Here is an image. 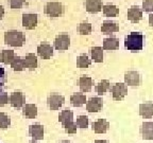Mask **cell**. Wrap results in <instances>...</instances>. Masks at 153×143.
Segmentation results:
<instances>
[{
	"label": "cell",
	"instance_id": "6da1fadb",
	"mask_svg": "<svg viewBox=\"0 0 153 143\" xmlns=\"http://www.w3.org/2000/svg\"><path fill=\"white\" fill-rule=\"evenodd\" d=\"M124 47L129 51L137 52L143 50V35L140 32H132L124 38Z\"/></svg>",
	"mask_w": 153,
	"mask_h": 143
},
{
	"label": "cell",
	"instance_id": "7a4b0ae2",
	"mask_svg": "<svg viewBox=\"0 0 153 143\" xmlns=\"http://www.w3.org/2000/svg\"><path fill=\"white\" fill-rule=\"evenodd\" d=\"M26 41V36L22 32L11 30L5 32L4 34V43L12 47H22Z\"/></svg>",
	"mask_w": 153,
	"mask_h": 143
},
{
	"label": "cell",
	"instance_id": "3957f363",
	"mask_svg": "<svg viewBox=\"0 0 153 143\" xmlns=\"http://www.w3.org/2000/svg\"><path fill=\"white\" fill-rule=\"evenodd\" d=\"M44 13L51 18L60 17L64 13V5L57 1H51L48 2L44 7Z\"/></svg>",
	"mask_w": 153,
	"mask_h": 143
},
{
	"label": "cell",
	"instance_id": "277c9868",
	"mask_svg": "<svg viewBox=\"0 0 153 143\" xmlns=\"http://www.w3.org/2000/svg\"><path fill=\"white\" fill-rule=\"evenodd\" d=\"M113 94V99L115 101H121L124 99V97L128 94V88L126 84L123 83H117L113 86L110 89Z\"/></svg>",
	"mask_w": 153,
	"mask_h": 143
},
{
	"label": "cell",
	"instance_id": "5b68a950",
	"mask_svg": "<svg viewBox=\"0 0 153 143\" xmlns=\"http://www.w3.org/2000/svg\"><path fill=\"white\" fill-rule=\"evenodd\" d=\"M70 47L69 34H60L54 39V48L59 51H65Z\"/></svg>",
	"mask_w": 153,
	"mask_h": 143
},
{
	"label": "cell",
	"instance_id": "8992f818",
	"mask_svg": "<svg viewBox=\"0 0 153 143\" xmlns=\"http://www.w3.org/2000/svg\"><path fill=\"white\" fill-rule=\"evenodd\" d=\"M48 106L51 110H57L60 109L65 103V98L63 95L56 94V93H52L48 97L47 99Z\"/></svg>",
	"mask_w": 153,
	"mask_h": 143
},
{
	"label": "cell",
	"instance_id": "52a82bcc",
	"mask_svg": "<svg viewBox=\"0 0 153 143\" xmlns=\"http://www.w3.org/2000/svg\"><path fill=\"white\" fill-rule=\"evenodd\" d=\"M128 19L133 24H137L143 19V10L138 5H132L128 11Z\"/></svg>",
	"mask_w": 153,
	"mask_h": 143
},
{
	"label": "cell",
	"instance_id": "ba28073f",
	"mask_svg": "<svg viewBox=\"0 0 153 143\" xmlns=\"http://www.w3.org/2000/svg\"><path fill=\"white\" fill-rule=\"evenodd\" d=\"M102 106H103V101L99 97L91 98L86 102V110L88 112H99L102 109Z\"/></svg>",
	"mask_w": 153,
	"mask_h": 143
},
{
	"label": "cell",
	"instance_id": "9c48e42d",
	"mask_svg": "<svg viewBox=\"0 0 153 143\" xmlns=\"http://www.w3.org/2000/svg\"><path fill=\"white\" fill-rule=\"evenodd\" d=\"M141 82L140 74L137 71H128L124 74V83L132 87L139 86Z\"/></svg>",
	"mask_w": 153,
	"mask_h": 143
},
{
	"label": "cell",
	"instance_id": "30bf717a",
	"mask_svg": "<svg viewBox=\"0 0 153 143\" xmlns=\"http://www.w3.org/2000/svg\"><path fill=\"white\" fill-rule=\"evenodd\" d=\"M9 101L12 107L20 108V107H22L25 105V103H26V98H25V95L22 94L20 91H16V92H13L12 94H11Z\"/></svg>",
	"mask_w": 153,
	"mask_h": 143
},
{
	"label": "cell",
	"instance_id": "8fae6325",
	"mask_svg": "<svg viewBox=\"0 0 153 143\" xmlns=\"http://www.w3.org/2000/svg\"><path fill=\"white\" fill-rule=\"evenodd\" d=\"M38 21V16L36 14H24L22 15V26L27 30H33L36 28Z\"/></svg>",
	"mask_w": 153,
	"mask_h": 143
},
{
	"label": "cell",
	"instance_id": "7c38bea8",
	"mask_svg": "<svg viewBox=\"0 0 153 143\" xmlns=\"http://www.w3.org/2000/svg\"><path fill=\"white\" fill-rule=\"evenodd\" d=\"M37 54L43 60H49L53 55V47L47 43H43L37 47Z\"/></svg>",
	"mask_w": 153,
	"mask_h": 143
},
{
	"label": "cell",
	"instance_id": "4fadbf2b",
	"mask_svg": "<svg viewBox=\"0 0 153 143\" xmlns=\"http://www.w3.org/2000/svg\"><path fill=\"white\" fill-rule=\"evenodd\" d=\"M85 9L91 14L99 13L102 10V0H85Z\"/></svg>",
	"mask_w": 153,
	"mask_h": 143
},
{
	"label": "cell",
	"instance_id": "5bb4252c",
	"mask_svg": "<svg viewBox=\"0 0 153 143\" xmlns=\"http://www.w3.org/2000/svg\"><path fill=\"white\" fill-rule=\"evenodd\" d=\"M140 133L145 140H153V122H143L140 127Z\"/></svg>",
	"mask_w": 153,
	"mask_h": 143
},
{
	"label": "cell",
	"instance_id": "9a60e30c",
	"mask_svg": "<svg viewBox=\"0 0 153 143\" xmlns=\"http://www.w3.org/2000/svg\"><path fill=\"white\" fill-rule=\"evenodd\" d=\"M29 133L34 140H43L44 139V127L41 124H33L29 127Z\"/></svg>",
	"mask_w": 153,
	"mask_h": 143
},
{
	"label": "cell",
	"instance_id": "2e32d148",
	"mask_svg": "<svg viewBox=\"0 0 153 143\" xmlns=\"http://www.w3.org/2000/svg\"><path fill=\"white\" fill-rule=\"evenodd\" d=\"M91 126H93V130L96 133H105L108 130L110 123L105 119H99L98 121L93 122Z\"/></svg>",
	"mask_w": 153,
	"mask_h": 143
},
{
	"label": "cell",
	"instance_id": "e0dca14e",
	"mask_svg": "<svg viewBox=\"0 0 153 143\" xmlns=\"http://www.w3.org/2000/svg\"><path fill=\"white\" fill-rule=\"evenodd\" d=\"M139 114L143 119H150L153 117V103L146 102L139 105Z\"/></svg>",
	"mask_w": 153,
	"mask_h": 143
},
{
	"label": "cell",
	"instance_id": "ac0fdd59",
	"mask_svg": "<svg viewBox=\"0 0 153 143\" xmlns=\"http://www.w3.org/2000/svg\"><path fill=\"white\" fill-rule=\"evenodd\" d=\"M22 60H24L25 68H28L31 71H33V70H35L37 68V57L33 53H29L28 55L22 57Z\"/></svg>",
	"mask_w": 153,
	"mask_h": 143
},
{
	"label": "cell",
	"instance_id": "d6986e66",
	"mask_svg": "<svg viewBox=\"0 0 153 143\" xmlns=\"http://www.w3.org/2000/svg\"><path fill=\"white\" fill-rule=\"evenodd\" d=\"M118 31H119L118 24L114 21H111V20H105L101 26V32L103 34H112Z\"/></svg>",
	"mask_w": 153,
	"mask_h": 143
},
{
	"label": "cell",
	"instance_id": "ffe728a7",
	"mask_svg": "<svg viewBox=\"0 0 153 143\" xmlns=\"http://www.w3.org/2000/svg\"><path fill=\"white\" fill-rule=\"evenodd\" d=\"M93 84V79L89 77V76H81L79 80V86L82 92H88V91H91Z\"/></svg>",
	"mask_w": 153,
	"mask_h": 143
},
{
	"label": "cell",
	"instance_id": "44dd1931",
	"mask_svg": "<svg viewBox=\"0 0 153 143\" xmlns=\"http://www.w3.org/2000/svg\"><path fill=\"white\" fill-rule=\"evenodd\" d=\"M22 114L29 119H34L37 116V107L34 104H26L22 106Z\"/></svg>",
	"mask_w": 153,
	"mask_h": 143
},
{
	"label": "cell",
	"instance_id": "7402d4cb",
	"mask_svg": "<svg viewBox=\"0 0 153 143\" xmlns=\"http://www.w3.org/2000/svg\"><path fill=\"white\" fill-rule=\"evenodd\" d=\"M70 103L74 107H81L86 103V97L85 94L81 92H76L70 97Z\"/></svg>",
	"mask_w": 153,
	"mask_h": 143
},
{
	"label": "cell",
	"instance_id": "603a6c76",
	"mask_svg": "<svg viewBox=\"0 0 153 143\" xmlns=\"http://www.w3.org/2000/svg\"><path fill=\"white\" fill-rule=\"evenodd\" d=\"M59 121L62 123L63 126L67 125V124L74 122V112L69 109H65L59 116Z\"/></svg>",
	"mask_w": 153,
	"mask_h": 143
},
{
	"label": "cell",
	"instance_id": "cb8c5ba5",
	"mask_svg": "<svg viewBox=\"0 0 153 143\" xmlns=\"http://www.w3.org/2000/svg\"><path fill=\"white\" fill-rule=\"evenodd\" d=\"M119 48V41L116 37H108L103 41V50H117Z\"/></svg>",
	"mask_w": 153,
	"mask_h": 143
},
{
	"label": "cell",
	"instance_id": "d4e9b609",
	"mask_svg": "<svg viewBox=\"0 0 153 143\" xmlns=\"http://www.w3.org/2000/svg\"><path fill=\"white\" fill-rule=\"evenodd\" d=\"M91 60L95 63L103 62V49L101 47H93L91 49Z\"/></svg>",
	"mask_w": 153,
	"mask_h": 143
},
{
	"label": "cell",
	"instance_id": "484cf974",
	"mask_svg": "<svg viewBox=\"0 0 153 143\" xmlns=\"http://www.w3.org/2000/svg\"><path fill=\"white\" fill-rule=\"evenodd\" d=\"M96 91L99 95H103L105 92H108L111 89V84L108 80H102L101 82H99L97 85H96Z\"/></svg>",
	"mask_w": 153,
	"mask_h": 143
},
{
	"label": "cell",
	"instance_id": "4316f807",
	"mask_svg": "<svg viewBox=\"0 0 153 143\" xmlns=\"http://www.w3.org/2000/svg\"><path fill=\"white\" fill-rule=\"evenodd\" d=\"M15 57V53L13 50H3L0 52V62L5 65L11 64L13 58Z\"/></svg>",
	"mask_w": 153,
	"mask_h": 143
},
{
	"label": "cell",
	"instance_id": "83f0119b",
	"mask_svg": "<svg viewBox=\"0 0 153 143\" xmlns=\"http://www.w3.org/2000/svg\"><path fill=\"white\" fill-rule=\"evenodd\" d=\"M103 14L106 17H115L119 14V9L114 4H106L102 7Z\"/></svg>",
	"mask_w": 153,
	"mask_h": 143
},
{
	"label": "cell",
	"instance_id": "f1b7e54d",
	"mask_svg": "<svg viewBox=\"0 0 153 143\" xmlns=\"http://www.w3.org/2000/svg\"><path fill=\"white\" fill-rule=\"evenodd\" d=\"M91 60L86 54L80 55V56L76 58V66L79 67V68H81V69L88 68V67L91 66Z\"/></svg>",
	"mask_w": 153,
	"mask_h": 143
},
{
	"label": "cell",
	"instance_id": "f546056e",
	"mask_svg": "<svg viewBox=\"0 0 153 143\" xmlns=\"http://www.w3.org/2000/svg\"><path fill=\"white\" fill-rule=\"evenodd\" d=\"M10 65H11L14 71H22L25 69L24 60H22V57L20 56H15Z\"/></svg>",
	"mask_w": 153,
	"mask_h": 143
},
{
	"label": "cell",
	"instance_id": "4dcf8cb0",
	"mask_svg": "<svg viewBox=\"0 0 153 143\" xmlns=\"http://www.w3.org/2000/svg\"><path fill=\"white\" fill-rule=\"evenodd\" d=\"M78 31L81 35H88L93 31V27L89 22H82L78 27Z\"/></svg>",
	"mask_w": 153,
	"mask_h": 143
},
{
	"label": "cell",
	"instance_id": "1f68e13d",
	"mask_svg": "<svg viewBox=\"0 0 153 143\" xmlns=\"http://www.w3.org/2000/svg\"><path fill=\"white\" fill-rule=\"evenodd\" d=\"M11 124V119L4 112H0V128L7 129Z\"/></svg>",
	"mask_w": 153,
	"mask_h": 143
},
{
	"label": "cell",
	"instance_id": "d6a6232c",
	"mask_svg": "<svg viewBox=\"0 0 153 143\" xmlns=\"http://www.w3.org/2000/svg\"><path fill=\"white\" fill-rule=\"evenodd\" d=\"M76 126L80 127V128H87V126H88V118L86 116H79L76 118Z\"/></svg>",
	"mask_w": 153,
	"mask_h": 143
},
{
	"label": "cell",
	"instance_id": "836d02e7",
	"mask_svg": "<svg viewBox=\"0 0 153 143\" xmlns=\"http://www.w3.org/2000/svg\"><path fill=\"white\" fill-rule=\"evenodd\" d=\"M25 3H26V0H10L11 9H14V10L22 9Z\"/></svg>",
	"mask_w": 153,
	"mask_h": 143
},
{
	"label": "cell",
	"instance_id": "e575fe53",
	"mask_svg": "<svg viewBox=\"0 0 153 143\" xmlns=\"http://www.w3.org/2000/svg\"><path fill=\"white\" fill-rule=\"evenodd\" d=\"M143 11L153 12V0H143Z\"/></svg>",
	"mask_w": 153,
	"mask_h": 143
},
{
	"label": "cell",
	"instance_id": "d590c367",
	"mask_svg": "<svg viewBox=\"0 0 153 143\" xmlns=\"http://www.w3.org/2000/svg\"><path fill=\"white\" fill-rule=\"evenodd\" d=\"M5 82H7V73H5L4 68L0 66V91L2 90V88L4 87Z\"/></svg>",
	"mask_w": 153,
	"mask_h": 143
},
{
	"label": "cell",
	"instance_id": "8d00e7d4",
	"mask_svg": "<svg viewBox=\"0 0 153 143\" xmlns=\"http://www.w3.org/2000/svg\"><path fill=\"white\" fill-rule=\"evenodd\" d=\"M65 129V133H76V124L71 122V123L67 124L65 126H63Z\"/></svg>",
	"mask_w": 153,
	"mask_h": 143
},
{
	"label": "cell",
	"instance_id": "74e56055",
	"mask_svg": "<svg viewBox=\"0 0 153 143\" xmlns=\"http://www.w3.org/2000/svg\"><path fill=\"white\" fill-rule=\"evenodd\" d=\"M9 103V95L7 92L0 93V106H4Z\"/></svg>",
	"mask_w": 153,
	"mask_h": 143
},
{
	"label": "cell",
	"instance_id": "f35d334b",
	"mask_svg": "<svg viewBox=\"0 0 153 143\" xmlns=\"http://www.w3.org/2000/svg\"><path fill=\"white\" fill-rule=\"evenodd\" d=\"M3 15H4V7L2 5H0V20L3 18Z\"/></svg>",
	"mask_w": 153,
	"mask_h": 143
},
{
	"label": "cell",
	"instance_id": "ab89813d",
	"mask_svg": "<svg viewBox=\"0 0 153 143\" xmlns=\"http://www.w3.org/2000/svg\"><path fill=\"white\" fill-rule=\"evenodd\" d=\"M149 24H150L151 27H153V14L149 15Z\"/></svg>",
	"mask_w": 153,
	"mask_h": 143
},
{
	"label": "cell",
	"instance_id": "60d3db41",
	"mask_svg": "<svg viewBox=\"0 0 153 143\" xmlns=\"http://www.w3.org/2000/svg\"><path fill=\"white\" fill-rule=\"evenodd\" d=\"M94 143H110L108 140H96Z\"/></svg>",
	"mask_w": 153,
	"mask_h": 143
},
{
	"label": "cell",
	"instance_id": "b9f144b4",
	"mask_svg": "<svg viewBox=\"0 0 153 143\" xmlns=\"http://www.w3.org/2000/svg\"><path fill=\"white\" fill-rule=\"evenodd\" d=\"M60 143H71V142H69V141H67V140H63L62 142H60Z\"/></svg>",
	"mask_w": 153,
	"mask_h": 143
},
{
	"label": "cell",
	"instance_id": "7bdbcfd3",
	"mask_svg": "<svg viewBox=\"0 0 153 143\" xmlns=\"http://www.w3.org/2000/svg\"><path fill=\"white\" fill-rule=\"evenodd\" d=\"M30 143H37V142H34V141H32V142H30Z\"/></svg>",
	"mask_w": 153,
	"mask_h": 143
}]
</instances>
